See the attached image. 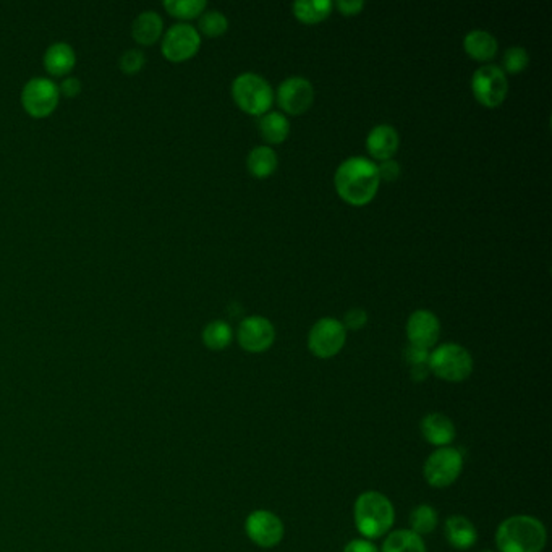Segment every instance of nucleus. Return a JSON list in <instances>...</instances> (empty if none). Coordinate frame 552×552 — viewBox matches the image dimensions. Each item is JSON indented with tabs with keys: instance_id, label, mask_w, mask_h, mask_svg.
I'll use <instances>...</instances> for the list:
<instances>
[{
	"instance_id": "13",
	"label": "nucleus",
	"mask_w": 552,
	"mask_h": 552,
	"mask_svg": "<svg viewBox=\"0 0 552 552\" xmlns=\"http://www.w3.org/2000/svg\"><path fill=\"white\" fill-rule=\"evenodd\" d=\"M315 101V88L305 77H289L277 88V102L292 115H300Z\"/></svg>"
},
{
	"instance_id": "18",
	"label": "nucleus",
	"mask_w": 552,
	"mask_h": 552,
	"mask_svg": "<svg viewBox=\"0 0 552 552\" xmlns=\"http://www.w3.org/2000/svg\"><path fill=\"white\" fill-rule=\"evenodd\" d=\"M444 535L447 543L459 551H467L471 546H475L478 539L475 525L462 515H454L451 519H447L444 525Z\"/></svg>"
},
{
	"instance_id": "31",
	"label": "nucleus",
	"mask_w": 552,
	"mask_h": 552,
	"mask_svg": "<svg viewBox=\"0 0 552 552\" xmlns=\"http://www.w3.org/2000/svg\"><path fill=\"white\" fill-rule=\"evenodd\" d=\"M145 54L138 49H128L120 55L119 68L125 75H135L145 67Z\"/></svg>"
},
{
	"instance_id": "11",
	"label": "nucleus",
	"mask_w": 552,
	"mask_h": 552,
	"mask_svg": "<svg viewBox=\"0 0 552 552\" xmlns=\"http://www.w3.org/2000/svg\"><path fill=\"white\" fill-rule=\"evenodd\" d=\"M245 531L251 543L259 548H274L284 539V523L269 510H255L245 522Z\"/></svg>"
},
{
	"instance_id": "19",
	"label": "nucleus",
	"mask_w": 552,
	"mask_h": 552,
	"mask_svg": "<svg viewBox=\"0 0 552 552\" xmlns=\"http://www.w3.org/2000/svg\"><path fill=\"white\" fill-rule=\"evenodd\" d=\"M164 31V21L161 15L154 10L141 12L132 23V36L136 43L151 46L161 39Z\"/></svg>"
},
{
	"instance_id": "1",
	"label": "nucleus",
	"mask_w": 552,
	"mask_h": 552,
	"mask_svg": "<svg viewBox=\"0 0 552 552\" xmlns=\"http://www.w3.org/2000/svg\"><path fill=\"white\" fill-rule=\"evenodd\" d=\"M334 183L340 198L347 203L361 206L369 203L379 190V172L371 159L353 156L344 162L334 175Z\"/></svg>"
},
{
	"instance_id": "8",
	"label": "nucleus",
	"mask_w": 552,
	"mask_h": 552,
	"mask_svg": "<svg viewBox=\"0 0 552 552\" xmlns=\"http://www.w3.org/2000/svg\"><path fill=\"white\" fill-rule=\"evenodd\" d=\"M347 342V329L342 321L335 318H321L318 319L310 335H308V347L311 353L318 358H332L344 349Z\"/></svg>"
},
{
	"instance_id": "12",
	"label": "nucleus",
	"mask_w": 552,
	"mask_h": 552,
	"mask_svg": "<svg viewBox=\"0 0 552 552\" xmlns=\"http://www.w3.org/2000/svg\"><path fill=\"white\" fill-rule=\"evenodd\" d=\"M276 339V329L264 316H248L238 324L237 340L240 347L251 353H261L271 347Z\"/></svg>"
},
{
	"instance_id": "14",
	"label": "nucleus",
	"mask_w": 552,
	"mask_h": 552,
	"mask_svg": "<svg viewBox=\"0 0 552 552\" xmlns=\"http://www.w3.org/2000/svg\"><path fill=\"white\" fill-rule=\"evenodd\" d=\"M441 334L439 318L429 310L413 311L407 321V337L410 345L420 349H433Z\"/></svg>"
},
{
	"instance_id": "32",
	"label": "nucleus",
	"mask_w": 552,
	"mask_h": 552,
	"mask_svg": "<svg viewBox=\"0 0 552 552\" xmlns=\"http://www.w3.org/2000/svg\"><path fill=\"white\" fill-rule=\"evenodd\" d=\"M368 323V313L363 308H350L349 311L344 316V326L345 329H363L365 324Z\"/></svg>"
},
{
	"instance_id": "2",
	"label": "nucleus",
	"mask_w": 552,
	"mask_h": 552,
	"mask_svg": "<svg viewBox=\"0 0 552 552\" xmlns=\"http://www.w3.org/2000/svg\"><path fill=\"white\" fill-rule=\"evenodd\" d=\"M546 539L543 522L530 515L509 517L496 531V546L501 552H543Z\"/></svg>"
},
{
	"instance_id": "26",
	"label": "nucleus",
	"mask_w": 552,
	"mask_h": 552,
	"mask_svg": "<svg viewBox=\"0 0 552 552\" xmlns=\"http://www.w3.org/2000/svg\"><path fill=\"white\" fill-rule=\"evenodd\" d=\"M410 527H412L410 530L413 533H417L418 536L433 533L436 527H437V514H436V510L431 505H428V504L418 505L410 514Z\"/></svg>"
},
{
	"instance_id": "28",
	"label": "nucleus",
	"mask_w": 552,
	"mask_h": 552,
	"mask_svg": "<svg viewBox=\"0 0 552 552\" xmlns=\"http://www.w3.org/2000/svg\"><path fill=\"white\" fill-rule=\"evenodd\" d=\"M227 28H229V20L219 10H204L203 13L200 15V21H198L200 34L203 33L209 38H217V36L225 33Z\"/></svg>"
},
{
	"instance_id": "35",
	"label": "nucleus",
	"mask_w": 552,
	"mask_h": 552,
	"mask_svg": "<svg viewBox=\"0 0 552 552\" xmlns=\"http://www.w3.org/2000/svg\"><path fill=\"white\" fill-rule=\"evenodd\" d=\"M335 7L344 15H358L361 10L365 9V2L363 0H337Z\"/></svg>"
},
{
	"instance_id": "6",
	"label": "nucleus",
	"mask_w": 552,
	"mask_h": 552,
	"mask_svg": "<svg viewBox=\"0 0 552 552\" xmlns=\"http://www.w3.org/2000/svg\"><path fill=\"white\" fill-rule=\"evenodd\" d=\"M463 470V457L454 447H439L428 457L423 467V475L428 485L444 489L457 481Z\"/></svg>"
},
{
	"instance_id": "30",
	"label": "nucleus",
	"mask_w": 552,
	"mask_h": 552,
	"mask_svg": "<svg viewBox=\"0 0 552 552\" xmlns=\"http://www.w3.org/2000/svg\"><path fill=\"white\" fill-rule=\"evenodd\" d=\"M530 64V55L525 47L522 46H514L509 47L507 51L504 52V57H502V70L504 73L509 72V73H520L522 70H525Z\"/></svg>"
},
{
	"instance_id": "34",
	"label": "nucleus",
	"mask_w": 552,
	"mask_h": 552,
	"mask_svg": "<svg viewBox=\"0 0 552 552\" xmlns=\"http://www.w3.org/2000/svg\"><path fill=\"white\" fill-rule=\"evenodd\" d=\"M60 96L65 98H75L81 93V81L75 77H67L62 80L59 85Z\"/></svg>"
},
{
	"instance_id": "3",
	"label": "nucleus",
	"mask_w": 552,
	"mask_h": 552,
	"mask_svg": "<svg viewBox=\"0 0 552 552\" xmlns=\"http://www.w3.org/2000/svg\"><path fill=\"white\" fill-rule=\"evenodd\" d=\"M353 520L360 535L376 539L391 530L395 520V510L387 496L378 491H366L360 494L355 501Z\"/></svg>"
},
{
	"instance_id": "21",
	"label": "nucleus",
	"mask_w": 552,
	"mask_h": 552,
	"mask_svg": "<svg viewBox=\"0 0 552 552\" xmlns=\"http://www.w3.org/2000/svg\"><path fill=\"white\" fill-rule=\"evenodd\" d=\"M259 132L268 143L279 145L290 133V120L282 112H266L259 117Z\"/></svg>"
},
{
	"instance_id": "22",
	"label": "nucleus",
	"mask_w": 552,
	"mask_h": 552,
	"mask_svg": "<svg viewBox=\"0 0 552 552\" xmlns=\"http://www.w3.org/2000/svg\"><path fill=\"white\" fill-rule=\"evenodd\" d=\"M248 170L255 177H269L277 169V153L272 149L271 146L261 145L253 148L248 154Z\"/></svg>"
},
{
	"instance_id": "33",
	"label": "nucleus",
	"mask_w": 552,
	"mask_h": 552,
	"mask_svg": "<svg viewBox=\"0 0 552 552\" xmlns=\"http://www.w3.org/2000/svg\"><path fill=\"white\" fill-rule=\"evenodd\" d=\"M378 172H379V179L394 182L400 177V164L394 159H386L378 166Z\"/></svg>"
},
{
	"instance_id": "20",
	"label": "nucleus",
	"mask_w": 552,
	"mask_h": 552,
	"mask_svg": "<svg viewBox=\"0 0 552 552\" xmlns=\"http://www.w3.org/2000/svg\"><path fill=\"white\" fill-rule=\"evenodd\" d=\"M463 47L467 51L470 57H473L476 60L493 59L497 52V39L494 38V34L486 31V30H471L468 31L465 39H463Z\"/></svg>"
},
{
	"instance_id": "24",
	"label": "nucleus",
	"mask_w": 552,
	"mask_h": 552,
	"mask_svg": "<svg viewBox=\"0 0 552 552\" xmlns=\"http://www.w3.org/2000/svg\"><path fill=\"white\" fill-rule=\"evenodd\" d=\"M293 13L298 20L305 23H318L324 18L329 17L332 10V2L329 0H298L293 5Z\"/></svg>"
},
{
	"instance_id": "15",
	"label": "nucleus",
	"mask_w": 552,
	"mask_h": 552,
	"mask_svg": "<svg viewBox=\"0 0 552 552\" xmlns=\"http://www.w3.org/2000/svg\"><path fill=\"white\" fill-rule=\"evenodd\" d=\"M399 132L389 123H379L366 136V149L376 159H392L399 149Z\"/></svg>"
},
{
	"instance_id": "16",
	"label": "nucleus",
	"mask_w": 552,
	"mask_h": 552,
	"mask_svg": "<svg viewBox=\"0 0 552 552\" xmlns=\"http://www.w3.org/2000/svg\"><path fill=\"white\" fill-rule=\"evenodd\" d=\"M421 434L426 441L436 447H449L455 439V425L452 420L442 413H429L421 420Z\"/></svg>"
},
{
	"instance_id": "4",
	"label": "nucleus",
	"mask_w": 552,
	"mask_h": 552,
	"mask_svg": "<svg viewBox=\"0 0 552 552\" xmlns=\"http://www.w3.org/2000/svg\"><path fill=\"white\" fill-rule=\"evenodd\" d=\"M232 96L240 109L259 117L269 111L274 101V91L269 81L255 72L240 73L234 80Z\"/></svg>"
},
{
	"instance_id": "7",
	"label": "nucleus",
	"mask_w": 552,
	"mask_h": 552,
	"mask_svg": "<svg viewBox=\"0 0 552 552\" xmlns=\"http://www.w3.org/2000/svg\"><path fill=\"white\" fill-rule=\"evenodd\" d=\"M60 101L59 85L49 78L34 77L21 89V104L31 117L44 119L57 109Z\"/></svg>"
},
{
	"instance_id": "9",
	"label": "nucleus",
	"mask_w": 552,
	"mask_h": 552,
	"mask_svg": "<svg viewBox=\"0 0 552 552\" xmlns=\"http://www.w3.org/2000/svg\"><path fill=\"white\" fill-rule=\"evenodd\" d=\"M471 91L486 107H497L507 96L509 81L499 65H481L471 77Z\"/></svg>"
},
{
	"instance_id": "37",
	"label": "nucleus",
	"mask_w": 552,
	"mask_h": 552,
	"mask_svg": "<svg viewBox=\"0 0 552 552\" xmlns=\"http://www.w3.org/2000/svg\"><path fill=\"white\" fill-rule=\"evenodd\" d=\"M483 552H494V551H483Z\"/></svg>"
},
{
	"instance_id": "10",
	"label": "nucleus",
	"mask_w": 552,
	"mask_h": 552,
	"mask_svg": "<svg viewBox=\"0 0 552 552\" xmlns=\"http://www.w3.org/2000/svg\"><path fill=\"white\" fill-rule=\"evenodd\" d=\"M201 46V34L190 23H175L164 34L161 51L170 62L191 59Z\"/></svg>"
},
{
	"instance_id": "36",
	"label": "nucleus",
	"mask_w": 552,
	"mask_h": 552,
	"mask_svg": "<svg viewBox=\"0 0 552 552\" xmlns=\"http://www.w3.org/2000/svg\"><path fill=\"white\" fill-rule=\"evenodd\" d=\"M344 552H379L378 551V548L374 546L369 539H353V541H350L345 548H344Z\"/></svg>"
},
{
	"instance_id": "5",
	"label": "nucleus",
	"mask_w": 552,
	"mask_h": 552,
	"mask_svg": "<svg viewBox=\"0 0 552 552\" xmlns=\"http://www.w3.org/2000/svg\"><path fill=\"white\" fill-rule=\"evenodd\" d=\"M429 371L447 383H462L473 371V358L459 344H442L429 353Z\"/></svg>"
},
{
	"instance_id": "23",
	"label": "nucleus",
	"mask_w": 552,
	"mask_h": 552,
	"mask_svg": "<svg viewBox=\"0 0 552 552\" xmlns=\"http://www.w3.org/2000/svg\"><path fill=\"white\" fill-rule=\"evenodd\" d=\"M381 552H426L425 541L412 530H397L386 538Z\"/></svg>"
},
{
	"instance_id": "29",
	"label": "nucleus",
	"mask_w": 552,
	"mask_h": 552,
	"mask_svg": "<svg viewBox=\"0 0 552 552\" xmlns=\"http://www.w3.org/2000/svg\"><path fill=\"white\" fill-rule=\"evenodd\" d=\"M164 9L167 10L172 17L191 20L203 13L206 10V2L204 0H166Z\"/></svg>"
},
{
	"instance_id": "27",
	"label": "nucleus",
	"mask_w": 552,
	"mask_h": 552,
	"mask_svg": "<svg viewBox=\"0 0 552 552\" xmlns=\"http://www.w3.org/2000/svg\"><path fill=\"white\" fill-rule=\"evenodd\" d=\"M429 353H431L429 350L420 349L415 345H408L405 349L403 355L410 366V376L413 381L420 383L428 378V374L431 373L429 371Z\"/></svg>"
},
{
	"instance_id": "17",
	"label": "nucleus",
	"mask_w": 552,
	"mask_h": 552,
	"mask_svg": "<svg viewBox=\"0 0 552 552\" xmlns=\"http://www.w3.org/2000/svg\"><path fill=\"white\" fill-rule=\"evenodd\" d=\"M77 64V54L67 43H54L44 54V67L52 77H67Z\"/></svg>"
},
{
	"instance_id": "25",
	"label": "nucleus",
	"mask_w": 552,
	"mask_h": 552,
	"mask_svg": "<svg viewBox=\"0 0 552 552\" xmlns=\"http://www.w3.org/2000/svg\"><path fill=\"white\" fill-rule=\"evenodd\" d=\"M232 339H234V331L227 321L216 319V321L206 324L203 329L204 345L209 350L217 352V350L227 349Z\"/></svg>"
}]
</instances>
